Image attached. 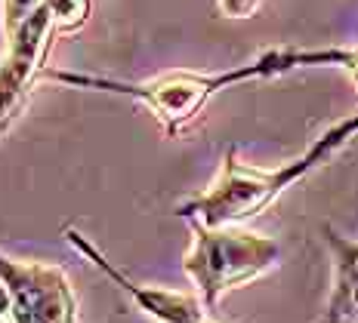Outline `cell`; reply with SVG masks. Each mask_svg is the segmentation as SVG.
<instances>
[{
	"label": "cell",
	"mask_w": 358,
	"mask_h": 323,
	"mask_svg": "<svg viewBox=\"0 0 358 323\" xmlns=\"http://www.w3.org/2000/svg\"><path fill=\"white\" fill-rule=\"evenodd\" d=\"M53 6L43 3L13 34H6V59L0 65V136L22 114L34 80L47 71V52L56 37Z\"/></svg>",
	"instance_id": "277c9868"
},
{
	"label": "cell",
	"mask_w": 358,
	"mask_h": 323,
	"mask_svg": "<svg viewBox=\"0 0 358 323\" xmlns=\"http://www.w3.org/2000/svg\"><path fill=\"white\" fill-rule=\"evenodd\" d=\"M71 250H78L80 255H87L111 283H117L127 296L136 302L139 311H145L148 317H155L158 323H204L207 320V308L201 302V296H189V292H173V290H158V287H143V283L130 280L124 271H117L115 265L96 250L90 240L80 234L78 228H65Z\"/></svg>",
	"instance_id": "8992f818"
},
{
	"label": "cell",
	"mask_w": 358,
	"mask_h": 323,
	"mask_svg": "<svg viewBox=\"0 0 358 323\" xmlns=\"http://www.w3.org/2000/svg\"><path fill=\"white\" fill-rule=\"evenodd\" d=\"M192 231L195 237L189 253L182 255V268L192 277L207 311H213L229 290L263 277L281 259V246L272 237L253 234L238 225L207 228L192 222Z\"/></svg>",
	"instance_id": "3957f363"
},
{
	"label": "cell",
	"mask_w": 358,
	"mask_h": 323,
	"mask_svg": "<svg viewBox=\"0 0 358 323\" xmlns=\"http://www.w3.org/2000/svg\"><path fill=\"white\" fill-rule=\"evenodd\" d=\"M0 280L10 290L13 323H78V299L59 265L0 255Z\"/></svg>",
	"instance_id": "5b68a950"
},
{
	"label": "cell",
	"mask_w": 358,
	"mask_h": 323,
	"mask_svg": "<svg viewBox=\"0 0 358 323\" xmlns=\"http://www.w3.org/2000/svg\"><path fill=\"white\" fill-rule=\"evenodd\" d=\"M47 0H3V34H13L31 13H37Z\"/></svg>",
	"instance_id": "ba28073f"
},
{
	"label": "cell",
	"mask_w": 358,
	"mask_h": 323,
	"mask_svg": "<svg viewBox=\"0 0 358 323\" xmlns=\"http://www.w3.org/2000/svg\"><path fill=\"white\" fill-rule=\"evenodd\" d=\"M355 50L327 47V50H266L259 59L248 65H238L229 71L201 74V71H170L152 80H115V77H96V74H78V71H53L47 68L43 77L56 80V84H69L78 89H96V93H115L130 96V99L143 102L155 120L167 130V136H176L179 130L198 117V111L213 99L216 93L238 84H250V80L278 77L294 68H318V65H334V68H352Z\"/></svg>",
	"instance_id": "6da1fadb"
},
{
	"label": "cell",
	"mask_w": 358,
	"mask_h": 323,
	"mask_svg": "<svg viewBox=\"0 0 358 323\" xmlns=\"http://www.w3.org/2000/svg\"><path fill=\"white\" fill-rule=\"evenodd\" d=\"M3 314H10V290L0 280V317H3Z\"/></svg>",
	"instance_id": "30bf717a"
},
{
	"label": "cell",
	"mask_w": 358,
	"mask_h": 323,
	"mask_svg": "<svg viewBox=\"0 0 358 323\" xmlns=\"http://www.w3.org/2000/svg\"><path fill=\"white\" fill-rule=\"evenodd\" d=\"M355 136H358V114H349L346 120L334 123L331 130H324L300 157L287 160L278 170H253L238 160L235 148H229L226 157H222V167L213 182L207 185V191L179 204L176 216L207 225V228H226V225L248 222L263 213L266 206H272L294 182H300L309 172L324 167Z\"/></svg>",
	"instance_id": "7a4b0ae2"
},
{
	"label": "cell",
	"mask_w": 358,
	"mask_h": 323,
	"mask_svg": "<svg viewBox=\"0 0 358 323\" xmlns=\"http://www.w3.org/2000/svg\"><path fill=\"white\" fill-rule=\"evenodd\" d=\"M324 237L334 253V290L318 323H358V240L337 234L331 225Z\"/></svg>",
	"instance_id": "52a82bcc"
},
{
	"label": "cell",
	"mask_w": 358,
	"mask_h": 323,
	"mask_svg": "<svg viewBox=\"0 0 358 323\" xmlns=\"http://www.w3.org/2000/svg\"><path fill=\"white\" fill-rule=\"evenodd\" d=\"M257 3L259 0H220V10L226 13V16H232V19H244V16H250V13L257 10Z\"/></svg>",
	"instance_id": "9c48e42d"
},
{
	"label": "cell",
	"mask_w": 358,
	"mask_h": 323,
	"mask_svg": "<svg viewBox=\"0 0 358 323\" xmlns=\"http://www.w3.org/2000/svg\"><path fill=\"white\" fill-rule=\"evenodd\" d=\"M204 323H216V320H210V317H207V320H204Z\"/></svg>",
	"instance_id": "7c38bea8"
},
{
	"label": "cell",
	"mask_w": 358,
	"mask_h": 323,
	"mask_svg": "<svg viewBox=\"0 0 358 323\" xmlns=\"http://www.w3.org/2000/svg\"><path fill=\"white\" fill-rule=\"evenodd\" d=\"M0 323H3V320H0Z\"/></svg>",
	"instance_id": "4fadbf2b"
},
{
	"label": "cell",
	"mask_w": 358,
	"mask_h": 323,
	"mask_svg": "<svg viewBox=\"0 0 358 323\" xmlns=\"http://www.w3.org/2000/svg\"><path fill=\"white\" fill-rule=\"evenodd\" d=\"M349 74H352L355 84H358V50H355V62H352V68H349Z\"/></svg>",
	"instance_id": "8fae6325"
}]
</instances>
